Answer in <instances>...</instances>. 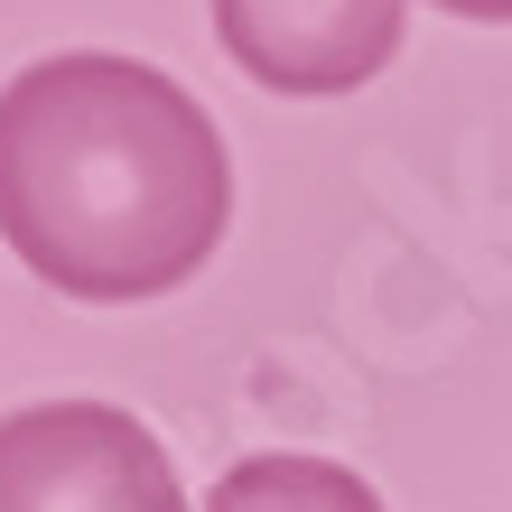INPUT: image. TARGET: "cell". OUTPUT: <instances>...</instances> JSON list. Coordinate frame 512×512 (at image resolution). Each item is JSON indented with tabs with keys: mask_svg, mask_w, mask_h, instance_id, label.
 I'll use <instances>...</instances> for the list:
<instances>
[{
	"mask_svg": "<svg viewBox=\"0 0 512 512\" xmlns=\"http://www.w3.org/2000/svg\"><path fill=\"white\" fill-rule=\"evenodd\" d=\"M233 224L224 131L140 56H38L0 84V243L84 308L187 289Z\"/></svg>",
	"mask_w": 512,
	"mask_h": 512,
	"instance_id": "6da1fadb",
	"label": "cell"
},
{
	"mask_svg": "<svg viewBox=\"0 0 512 512\" xmlns=\"http://www.w3.org/2000/svg\"><path fill=\"white\" fill-rule=\"evenodd\" d=\"M0 512H187V485L131 410L28 401L0 419Z\"/></svg>",
	"mask_w": 512,
	"mask_h": 512,
	"instance_id": "7a4b0ae2",
	"label": "cell"
},
{
	"mask_svg": "<svg viewBox=\"0 0 512 512\" xmlns=\"http://www.w3.org/2000/svg\"><path fill=\"white\" fill-rule=\"evenodd\" d=\"M410 0H215V38L261 94L326 103L401 56Z\"/></svg>",
	"mask_w": 512,
	"mask_h": 512,
	"instance_id": "3957f363",
	"label": "cell"
},
{
	"mask_svg": "<svg viewBox=\"0 0 512 512\" xmlns=\"http://www.w3.org/2000/svg\"><path fill=\"white\" fill-rule=\"evenodd\" d=\"M205 512H382V494L336 457H243L205 485Z\"/></svg>",
	"mask_w": 512,
	"mask_h": 512,
	"instance_id": "277c9868",
	"label": "cell"
},
{
	"mask_svg": "<svg viewBox=\"0 0 512 512\" xmlns=\"http://www.w3.org/2000/svg\"><path fill=\"white\" fill-rule=\"evenodd\" d=\"M447 19H475V28H512V0H429Z\"/></svg>",
	"mask_w": 512,
	"mask_h": 512,
	"instance_id": "5b68a950",
	"label": "cell"
}]
</instances>
